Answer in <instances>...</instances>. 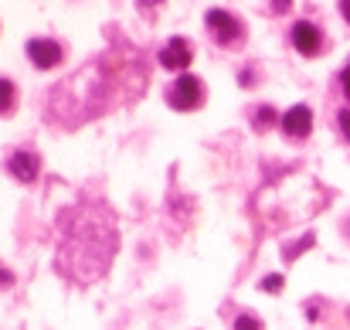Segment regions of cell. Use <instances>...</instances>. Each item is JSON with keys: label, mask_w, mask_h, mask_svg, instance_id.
Here are the masks:
<instances>
[{"label": "cell", "mask_w": 350, "mask_h": 330, "mask_svg": "<svg viewBox=\"0 0 350 330\" xmlns=\"http://www.w3.org/2000/svg\"><path fill=\"white\" fill-rule=\"evenodd\" d=\"M234 330H262V320H258L255 314H241V317L234 320Z\"/></svg>", "instance_id": "8fae6325"}, {"label": "cell", "mask_w": 350, "mask_h": 330, "mask_svg": "<svg viewBox=\"0 0 350 330\" xmlns=\"http://www.w3.org/2000/svg\"><path fill=\"white\" fill-rule=\"evenodd\" d=\"M38 167H41V160H38V153H31V150H17V153H10V160H7V170L17 177V181H34L38 177Z\"/></svg>", "instance_id": "ba28073f"}, {"label": "cell", "mask_w": 350, "mask_h": 330, "mask_svg": "<svg viewBox=\"0 0 350 330\" xmlns=\"http://www.w3.org/2000/svg\"><path fill=\"white\" fill-rule=\"evenodd\" d=\"M340 86H344V96L350 99V65L344 68V72H340Z\"/></svg>", "instance_id": "9a60e30c"}, {"label": "cell", "mask_w": 350, "mask_h": 330, "mask_svg": "<svg viewBox=\"0 0 350 330\" xmlns=\"http://www.w3.org/2000/svg\"><path fill=\"white\" fill-rule=\"evenodd\" d=\"M27 58H31L38 68H55V65L62 62V48H58V41H51V38H31V41H27Z\"/></svg>", "instance_id": "5b68a950"}, {"label": "cell", "mask_w": 350, "mask_h": 330, "mask_svg": "<svg viewBox=\"0 0 350 330\" xmlns=\"http://www.w3.org/2000/svg\"><path fill=\"white\" fill-rule=\"evenodd\" d=\"M238 82H241V86H252V82H255V75H252V72H241V75H238Z\"/></svg>", "instance_id": "e0dca14e"}, {"label": "cell", "mask_w": 350, "mask_h": 330, "mask_svg": "<svg viewBox=\"0 0 350 330\" xmlns=\"http://www.w3.org/2000/svg\"><path fill=\"white\" fill-rule=\"evenodd\" d=\"M10 283H14V276H10V272L0 266V286H10Z\"/></svg>", "instance_id": "2e32d148"}, {"label": "cell", "mask_w": 350, "mask_h": 330, "mask_svg": "<svg viewBox=\"0 0 350 330\" xmlns=\"http://www.w3.org/2000/svg\"><path fill=\"white\" fill-rule=\"evenodd\" d=\"M167 103L180 112L198 110V106L204 103V82H201L198 75H180V79L167 89Z\"/></svg>", "instance_id": "7a4b0ae2"}, {"label": "cell", "mask_w": 350, "mask_h": 330, "mask_svg": "<svg viewBox=\"0 0 350 330\" xmlns=\"http://www.w3.org/2000/svg\"><path fill=\"white\" fill-rule=\"evenodd\" d=\"M275 119H279V116H275L272 106H258V112H255V129H269Z\"/></svg>", "instance_id": "30bf717a"}, {"label": "cell", "mask_w": 350, "mask_h": 330, "mask_svg": "<svg viewBox=\"0 0 350 330\" xmlns=\"http://www.w3.org/2000/svg\"><path fill=\"white\" fill-rule=\"evenodd\" d=\"M14 99H17V89L10 79H0V112H10L14 110Z\"/></svg>", "instance_id": "9c48e42d"}, {"label": "cell", "mask_w": 350, "mask_h": 330, "mask_svg": "<svg viewBox=\"0 0 350 330\" xmlns=\"http://www.w3.org/2000/svg\"><path fill=\"white\" fill-rule=\"evenodd\" d=\"M262 290H265V293H279V290H282V276H265V279H262Z\"/></svg>", "instance_id": "7c38bea8"}, {"label": "cell", "mask_w": 350, "mask_h": 330, "mask_svg": "<svg viewBox=\"0 0 350 330\" xmlns=\"http://www.w3.org/2000/svg\"><path fill=\"white\" fill-rule=\"evenodd\" d=\"M279 123H282V133H286V136L303 140V136H310V129H313V110H310V106H293Z\"/></svg>", "instance_id": "52a82bcc"}, {"label": "cell", "mask_w": 350, "mask_h": 330, "mask_svg": "<svg viewBox=\"0 0 350 330\" xmlns=\"http://www.w3.org/2000/svg\"><path fill=\"white\" fill-rule=\"evenodd\" d=\"M160 65L170 68V72H184L191 65V45H187V38H170L163 45V51H160Z\"/></svg>", "instance_id": "8992f818"}, {"label": "cell", "mask_w": 350, "mask_h": 330, "mask_svg": "<svg viewBox=\"0 0 350 330\" xmlns=\"http://www.w3.org/2000/svg\"><path fill=\"white\" fill-rule=\"evenodd\" d=\"M85 221L79 225H68V235H65V249H62V266L68 269V276L75 272V266L82 262V252H96V259L103 266H109L113 252H116V228L106 221V215L96 221L89 218V212H82Z\"/></svg>", "instance_id": "6da1fadb"}, {"label": "cell", "mask_w": 350, "mask_h": 330, "mask_svg": "<svg viewBox=\"0 0 350 330\" xmlns=\"http://www.w3.org/2000/svg\"><path fill=\"white\" fill-rule=\"evenodd\" d=\"M289 7H293V0H272V10H275V14H286Z\"/></svg>", "instance_id": "5bb4252c"}, {"label": "cell", "mask_w": 350, "mask_h": 330, "mask_svg": "<svg viewBox=\"0 0 350 330\" xmlns=\"http://www.w3.org/2000/svg\"><path fill=\"white\" fill-rule=\"evenodd\" d=\"M136 3H139L143 10H150V7H157V3H163V0H136Z\"/></svg>", "instance_id": "d6986e66"}, {"label": "cell", "mask_w": 350, "mask_h": 330, "mask_svg": "<svg viewBox=\"0 0 350 330\" xmlns=\"http://www.w3.org/2000/svg\"><path fill=\"white\" fill-rule=\"evenodd\" d=\"M337 123H340V133H344V140H350V110H344L337 116Z\"/></svg>", "instance_id": "4fadbf2b"}, {"label": "cell", "mask_w": 350, "mask_h": 330, "mask_svg": "<svg viewBox=\"0 0 350 330\" xmlns=\"http://www.w3.org/2000/svg\"><path fill=\"white\" fill-rule=\"evenodd\" d=\"M340 14H344V21L350 24V0H340Z\"/></svg>", "instance_id": "ac0fdd59"}, {"label": "cell", "mask_w": 350, "mask_h": 330, "mask_svg": "<svg viewBox=\"0 0 350 330\" xmlns=\"http://www.w3.org/2000/svg\"><path fill=\"white\" fill-rule=\"evenodd\" d=\"M289 38H293V48H296L303 58H313V55L323 51V31H320L313 21H296L293 31H289Z\"/></svg>", "instance_id": "277c9868"}, {"label": "cell", "mask_w": 350, "mask_h": 330, "mask_svg": "<svg viewBox=\"0 0 350 330\" xmlns=\"http://www.w3.org/2000/svg\"><path fill=\"white\" fill-rule=\"evenodd\" d=\"M204 24H208V31L215 34V41H221V45H234V41L241 38V21L234 17L232 10L215 7V10L204 14Z\"/></svg>", "instance_id": "3957f363"}]
</instances>
